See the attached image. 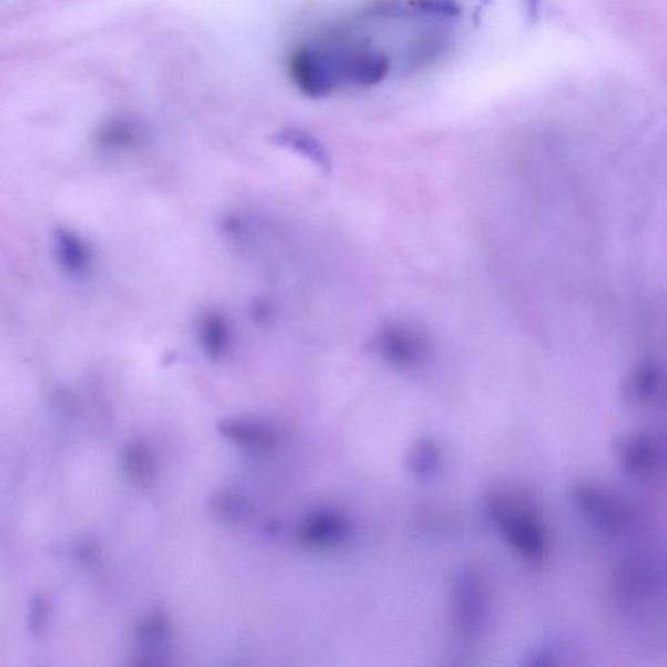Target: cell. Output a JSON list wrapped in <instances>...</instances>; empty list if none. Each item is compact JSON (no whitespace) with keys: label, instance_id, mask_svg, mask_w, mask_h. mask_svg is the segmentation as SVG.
<instances>
[{"label":"cell","instance_id":"6da1fadb","mask_svg":"<svg viewBox=\"0 0 667 667\" xmlns=\"http://www.w3.org/2000/svg\"><path fill=\"white\" fill-rule=\"evenodd\" d=\"M289 71L300 92L311 99H324L342 81L335 57L306 47L299 48L291 55Z\"/></svg>","mask_w":667,"mask_h":667},{"label":"cell","instance_id":"7a4b0ae2","mask_svg":"<svg viewBox=\"0 0 667 667\" xmlns=\"http://www.w3.org/2000/svg\"><path fill=\"white\" fill-rule=\"evenodd\" d=\"M494 513L508 538L524 556L529 559H542L545 552V532L534 513L527 505L515 499L494 501Z\"/></svg>","mask_w":667,"mask_h":667},{"label":"cell","instance_id":"3957f363","mask_svg":"<svg viewBox=\"0 0 667 667\" xmlns=\"http://www.w3.org/2000/svg\"><path fill=\"white\" fill-rule=\"evenodd\" d=\"M341 80L358 87L376 85L387 77L390 63L380 51L360 49L336 57Z\"/></svg>","mask_w":667,"mask_h":667},{"label":"cell","instance_id":"277c9868","mask_svg":"<svg viewBox=\"0 0 667 667\" xmlns=\"http://www.w3.org/2000/svg\"><path fill=\"white\" fill-rule=\"evenodd\" d=\"M575 499L584 514L606 529H619L626 521V509L608 492L596 486L580 485L575 489Z\"/></svg>","mask_w":667,"mask_h":667},{"label":"cell","instance_id":"5b68a950","mask_svg":"<svg viewBox=\"0 0 667 667\" xmlns=\"http://www.w3.org/2000/svg\"><path fill=\"white\" fill-rule=\"evenodd\" d=\"M461 11V6L456 0H385L374 7L372 13L388 18L453 19L459 17Z\"/></svg>","mask_w":667,"mask_h":667},{"label":"cell","instance_id":"8992f818","mask_svg":"<svg viewBox=\"0 0 667 667\" xmlns=\"http://www.w3.org/2000/svg\"><path fill=\"white\" fill-rule=\"evenodd\" d=\"M621 466L633 475H647L657 464L658 452L654 438L638 434L619 445Z\"/></svg>","mask_w":667,"mask_h":667},{"label":"cell","instance_id":"52a82bcc","mask_svg":"<svg viewBox=\"0 0 667 667\" xmlns=\"http://www.w3.org/2000/svg\"><path fill=\"white\" fill-rule=\"evenodd\" d=\"M382 348L394 362L411 363L423 354L424 342L407 329L390 327L381 336Z\"/></svg>","mask_w":667,"mask_h":667},{"label":"cell","instance_id":"ba28073f","mask_svg":"<svg viewBox=\"0 0 667 667\" xmlns=\"http://www.w3.org/2000/svg\"><path fill=\"white\" fill-rule=\"evenodd\" d=\"M224 437L246 447H265L273 444V433L266 426L249 420H230L221 425Z\"/></svg>","mask_w":667,"mask_h":667},{"label":"cell","instance_id":"9c48e42d","mask_svg":"<svg viewBox=\"0 0 667 667\" xmlns=\"http://www.w3.org/2000/svg\"><path fill=\"white\" fill-rule=\"evenodd\" d=\"M144 449L134 445L127 453V466H129L134 477L148 478L149 464Z\"/></svg>","mask_w":667,"mask_h":667},{"label":"cell","instance_id":"30bf717a","mask_svg":"<svg viewBox=\"0 0 667 667\" xmlns=\"http://www.w3.org/2000/svg\"><path fill=\"white\" fill-rule=\"evenodd\" d=\"M524 6H526V13L529 21H535L538 17L539 6H542V0H524Z\"/></svg>","mask_w":667,"mask_h":667}]
</instances>
